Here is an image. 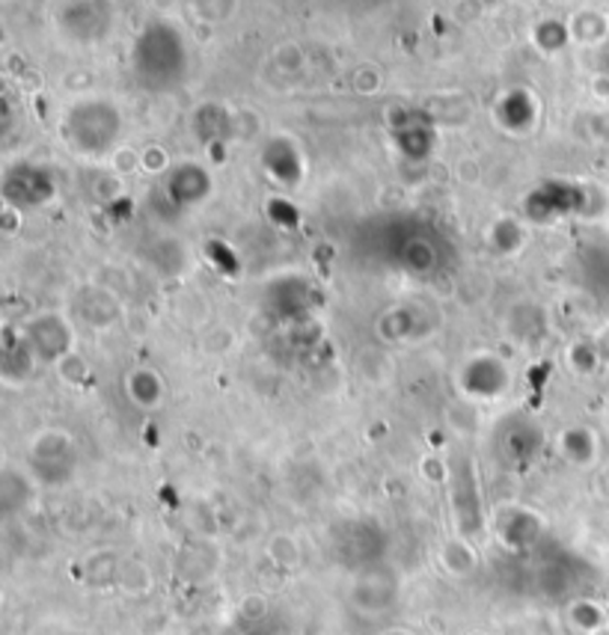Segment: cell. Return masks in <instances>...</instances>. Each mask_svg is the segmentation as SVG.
<instances>
[{
    "label": "cell",
    "mask_w": 609,
    "mask_h": 635,
    "mask_svg": "<svg viewBox=\"0 0 609 635\" xmlns=\"http://www.w3.org/2000/svg\"><path fill=\"white\" fill-rule=\"evenodd\" d=\"M440 565H443L447 574L464 579V576L476 574L478 555L473 553V546H470L467 541H449V544L443 546V553H440Z\"/></svg>",
    "instance_id": "obj_1"
},
{
    "label": "cell",
    "mask_w": 609,
    "mask_h": 635,
    "mask_svg": "<svg viewBox=\"0 0 609 635\" xmlns=\"http://www.w3.org/2000/svg\"><path fill=\"white\" fill-rule=\"evenodd\" d=\"M116 586H120L125 594L140 597L153 588V576H149L146 565H140V562H128V565L116 567Z\"/></svg>",
    "instance_id": "obj_2"
},
{
    "label": "cell",
    "mask_w": 609,
    "mask_h": 635,
    "mask_svg": "<svg viewBox=\"0 0 609 635\" xmlns=\"http://www.w3.org/2000/svg\"><path fill=\"white\" fill-rule=\"evenodd\" d=\"M268 555L274 558L277 565L285 567V570H292V567L301 562V549H297L295 537L289 535H277L274 541H271V546H268Z\"/></svg>",
    "instance_id": "obj_3"
}]
</instances>
